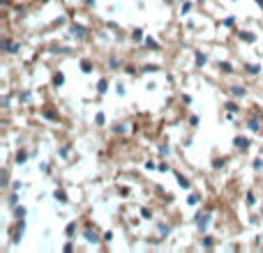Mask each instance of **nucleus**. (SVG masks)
<instances>
[{
  "instance_id": "9b49d317",
  "label": "nucleus",
  "mask_w": 263,
  "mask_h": 253,
  "mask_svg": "<svg viewBox=\"0 0 263 253\" xmlns=\"http://www.w3.org/2000/svg\"><path fill=\"white\" fill-rule=\"evenodd\" d=\"M26 154H23V152H18V154H16V164H23V161H26Z\"/></svg>"
},
{
  "instance_id": "dca6fc26",
  "label": "nucleus",
  "mask_w": 263,
  "mask_h": 253,
  "mask_svg": "<svg viewBox=\"0 0 263 253\" xmlns=\"http://www.w3.org/2000/svg\"><path fill=\"white\" fill-rule=\"evenodd\" d=\"M189 9H192V5H189V2H185V5H182V14H187Z\"/></svg>"
},
{
  "instance_id": "ddd939ff",
  "label": "nucleus",
  "mask_w": 263,
  "mask_h": 253,
  "mask_svg": "<svg viewBox=\"0 0 263 253\" xmlns=\"http://www.w3.org/2000/svg\"><path fill=\"white\" fill-rule=\"evenodd\" d=\"M141 216H143V219H150V216H152V212H150V210H141Z\"/></svg>"
},
{
  "instance_id": "f03ea898",
  "label": "nucleus",
  "mask_w": 263,
  "mask_h": 253,
  "mask_svg": "<svg viewBox=\"0 0 263 253\" xmlns=\"http://www.w3.org/2000/svg\"><path fill=\"white\" fill-rule=\"evenodd\" d=\"M205 65V55L203 53H196V67H203Z\"/></svg>"
},
{
  "instance_id": "f8f14e48",
  "label": "nucleus",
  "mask_w": 263,
  "mask_h": 253,
  "mask_svg": "<svg viewBox=\"0 0 263 253\" xmlns=\"http://www.w3.org/2000/svg\"><path fill=\"white\" fill-rule=\"evenodd\" d=\"M74 230H76V226H74V223H69V226H67V230H65V232H67V235H74Z\"/></svg>"
},
{
  "instance_id": "39448f33",
  "label": "nucleus",
  "mask_w": 263,
  "mask_h": 253,
  "mask_svg": "<svg viewBox=\"0 0 263 253\" xmlns=\"http://www.w3.org/2000/svg\"><path fill=\"white\" fill-rule=\"evenodd\" d=\"M236 145H238V147H242V150H247V145H249V143H247L245 138H236Z\"/></svg>"
},
{
  "instance_id": "7ed1b4c3",
  "label": "nucleus",
  "mask_w": 263,
  "mask_h": 253,
  "mask_svg": "<svg viewBox=\"0 0 263 253\" xmlns=\"http://www.w3.org/2000/svg\"><path fill=\"white\" fill-rule=\"evenodd\" d=\"M72 32H74L76 37H86V32H83V28H81V26H74V28H72Z\"/></svg>"
},
{
  "instance_id": "423d86ee",
  "label": "nucleus",
  "mask_w": 263,
  "mask_h": 253,
  "mask_svg": "<svg viewBox=\"0 0 263 253\" xmlns=\"http://www.w3.org/2000/svg\"><path fill=\"white\" fill-rule=\"evenodd\" d=\"M240 37H242L245 42H254V35H252V32H240Z\"/></svg>"
},
{
  "instance_id": "0eeeda50",
  "label": "nucleus",
  "mask_w": 263,
  "mask_h": 253,
  "mask_svg": "<svg viewBox=\"0 0 263 253\" xmlns=\"http://www.w3.org/2000/svg\"><path fill=\"white\" fill-rule=\"evenodd\" d=\"M178 184H180V186H185V189H187V186H189V182H187V180H185L182 175H178Z\"/></svg>"
},
{
  "instance_id": "20e7f679",
  "label": "nucleus",
  "mask_w": 263,
  "mask_h": 253,
  "mask_svg": "<svg viewBox=\"0 0 263 253\" xmlns=\"http://www.w3.org/2000/svg\"><path fill=\"white\" fill-rule=\"evenodd\" d=\"M86 239H88V242H95V239H97V232H95V230H88V232H86Z\"/></svg>"
},
{
  "instance_id": "6ab92c4d",
  "label": "nucleus",
  "mask_w": 263,
  "mask_h": 253,
  "mask_svg": "<svg viewBox=\"0 0 263 253\" xmlns=\"http://www.w3.org/2000/svg\"><path fill=\"white\" fill-rule=\"evenodd\" d=\"M14 212H16V216H23V214H26V210H23V207H16Z\"/></svg>"
},
{
  "instance_id": "a211bd4d",
  "label": "nucleus",
  "mask_w": 263,
  "mask_h": 253,
  "mask_svg": "<svg viewBox=\"0 0 263 253\" xmlns=\"http://www.w3.org/2000/svg\"><path fill=\"white\" fill-rule=\"evenodd\" d=\"M159 232H162V235H168V226H159Z\"/></svg>"
},
{
  "instance_id": "2eb2a0df",
  "label": "nucleus",
  "mask_w": 263,
  "mask_h": 253,
  "mask_svg": "<svg viewBox=\"0 0 263 253\" xmlns=\"http://www.w3.org/2000/svg\"><path fill=\"white\" fill-rule=\"evenodd\" d=\"M53 81H55V85H62V74H55V78H53Z\"/></svg>"
},
{
  "instance_id": "f3484780",
  "label": "nucleus",
  "mask_w": 263,
  "mask_h": 253,
  "mask_svg": "<svg viewBox=\"0 0 263 253\" xmlns=\"http://www.w3.org/2000/svg\"><path fill=\"white\" fill-rule=\"evenodd\" d=\"M99 92H106V81H99Z\"/></svg>"
},
{
  "instance_id": "4468645a",
  "label": "nucleus",
  "mask_w": 263,
  "mask_h": 253,
  "mask_svg": "<svg viewBox=\"0 0 263 253\" xmlns=\"http://www.w3.org/2000/svg\"><path fill=\"white\" fill-rule=\"evenodd\" d=\"M233 95H238V97H242V95H245V90H242V87H233Z\"/></svg>"
},
{
  "instance_id": "9d476101",
  "label": "nucleus",
  "mask_w": 263,
  "mask_h": 253,
  "mask_svg": "<svg viewBox=\"0 0 263 253\" xmlns=\"http://www.w3.org/2000/svg\"><path fill=\"white\" fill-rule=\"evenodd\" d=\"M245 69L249 71V74H259V67H254V65H247Z\"/></svg>"
},
{
  "instance_id": "1a4fd4ad",
  "label": "nucleus",
  "mask_w": 263,
  "mask_h": 253,
  "mask_svg": "<svg viewBox=\"0 0 263 253\" xmlns=\"http://www.w3.org/2000/svg\"><path fill=\"white\" fill-rule=\"evenodd\" d=\"M55 198H58L60 202H67V196H65L62 191H55Z\"/></svg>"
},
{
  "instance_id": "aec40b11",
  "label": "nucleus",
  "mask_w": 263,
  "mask_h": 253,
  "mask_svg": "<svg viewBox=\"0 0 263 253\" xmlns=\"http://www.w3.org/2000/svg\"><path fill=\"white\" fill-rule=\"evenodd\" d=\"M249 129L256 131V129H259V122H256V120H252V122H249Z\"/></svg>"
},
{
  "instance_id": "f257e3e1",
  "label": "nucleus",
  "mask_w": 263,
  "mask_h": 253,
  "mask_svg": "<svg viewBox=\"0 0 263 253\" xmlns=\"http://www.w3.org/2000/svg\"><path fill=\"white\" fill-rule=\"evenodd\" d=\"M208 221H210V214H205L203 219H199V228H201V230H205V228H208Z\"/></svg>"
},
{
  "instance_id": "6e6552de",
  "label": "nucleus",
  "mask_w": 263,
  "mask_h": 253,
  "mask_svg": "<svg viewBox=\"0 0 263 253\" xmlns=\"http://www.w3.org/2000/svg\"><path fill=\"white\" fill-rule=\"evenodd\" d=\"M146 46H148V48H159L155 39H146Z\"/></svg>"
}]
</instances>
